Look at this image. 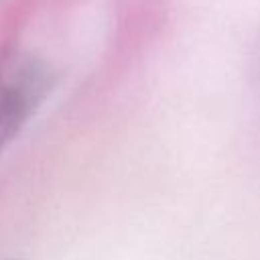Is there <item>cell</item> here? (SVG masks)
<instances>
[{"mask_svg": "<svg viewBox=\"0 0 260 260\" xmlns=\"http://www.w3.org/2000/svg\"><path fill=\"white\" fill-rule=\"evenodd\" d=\"M53 85L51 69L26 51L0 57V154L45 102Z\"/></svg>", "mask_w": 260, "mask_h": 260, "instance_id": "6da1fadb", "label": "cell"}, {"mask_svg": "<svg viewBox=\"0 0 260 260\" xmlns=\"http://www.w3.org/2000/svg\"><path fill=\"white\" fill-rule=\"evenodd\" d=\"M6 260H24V258H6Z\"/></svg>", "mask_w": 260, "mask_h": 260, "instance_id": "7a4b0ae2", "label": "cell"}]
</instances>
